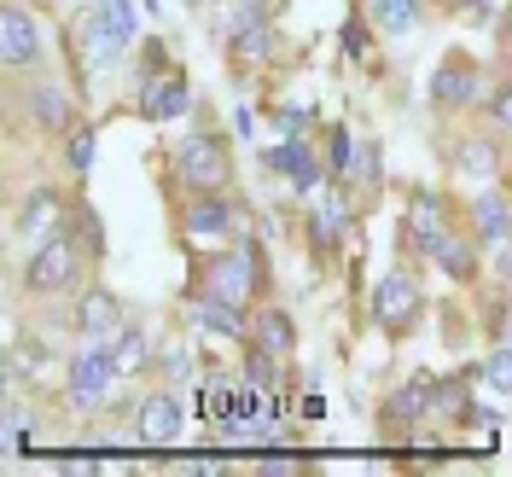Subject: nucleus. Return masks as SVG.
Here are the masks:
<instances>
[{
  "label": "nucleus",
  "instance_id": "obj_15",
  "mask_svg": "<svg viewBox=\"0 0 512 477\" xmlns=\"http://www.w3.org/2000/svg\"><path fill=\"white\" fill-rule=\"evenodd\" d=\"M192 320H204L210 332H227V338H245V315H239V303H227V297H204Z\"/></svg>",
  "mask_w": 512,
  "mask_h": 477
},
{
  "label": "nucleus",
  "instance_id": "obj_24",
  "mask_svg": "<svg viewBox=\"0 0 512 477\" xmlns=\"http://www.w3.org/2000/svg\"><path fill=\"white\" fill-rule=\"evenodd\" d=\"M146 367V338L140 332H123L117 338V373H140Z\"/></svg>",
  "mask_w": 512,
  "mask_h": 477
},
{
  "label": "nucleus",
  "instance_id": "obj_18",
  "mask_svg": "<svg viewBox=\"0 0 512 477\" xmlns=\"http://www.w3.org/2000/svg\"><path fill=\"white\" fill-rule=\"evenodd\" d=\"M123 47H128L123 35H111L99 18H88V30H82V53H88V64H111Z\"/></svg>",
  "mask_w": 512,
  "mask_h": 477
},
{
  "label": "nucleus",
  "instance_id": "obj_12",
  "mask_svg": "<svg viewBox=\"0 0 512 477\" xmlns=\"http://www.w3.org/2000/svg\"><path fill=\"white\" fill-rule=\"evenodd\" d=\"M262 163H268V169H280V175H291L297 187H315V175H320L315 158H309L297 140H286V146H268V152H262Z\"/></svg>",
  "mask_w": 512,
  "mask_h": 477
},
{
  "label": "nucleus",
  "instance_id": "obj_14",
  "mask_svg": "<svg viewBox=\"0 0 512 477\" xmlns=\"http://www.w3.org/2000/svg\"><path fill=\"white\" fill-rule=\"evenodd\" d=\"M472 216H478V239L483 245H501L512 227V210L501 204V192H483L478 204H472Z\"/></svg>",
  "mask_w": 512,
  "mask_h": 477
},
{
  "label": "nucleus",
  "instance_id": "obj_30",
  "mask_svg": "<svg viewBox=\"0 0 512 477\" xmlns=\"http://www.w3.org/2000/svg\"><path fill=\"white\" fill-rule=\"evenodd\" d=\"M70 163H76V169L94 163V134H76V140H70Z\"/></svg>",
  "mask_w": 512,
  "mask_h": 477
},
{
  "label": "nucleus",
  "instance_id": "obj_26",
  "mask_svg": "<svg viewBox=\"0 0 512 477\" xmlns=\"http://www.w3.org/2000/svg\"><path fill=\"white\" fill-rule=\"evenodd\" d=\"M280 379V367H274V350H262L256 344V355H251V384H274Z\"/></svg>",
  "mask_w": 512,
  "mask_h": 477
},
{
  "label": "nucleus",
  "instance_id": "obj_28",
  "mask_svg": "<svg viewBox=\"0 0 512 477\" xmlns=\"http://www.w3.org/2000/svg\"><path fill=\"white\" fill-rule=\"evenodd\" d=\"M350 158H355L350 134H332V175H350Z\"/></svg>",
  "mask_w": 512,
  "mask_h": 477
},
{
  "label": "nucleus",
  "instance_id": "obj_5",
  "mask_svg": "<svg viewBox=\"0 0 512 477\" xmlns=\"http://www.w3.org/2000/svg\"><path fill=\"white\" fill-rule=\"evenodd\" d=\"M111 373H117V355L82 350L76 361H70V402H76V408L99 402V396H105V384H111Z\"/></svg>",
  "mask_w": 512,
  "mask_h": 477
},
{
  "label": "nucleus",
  "instance_id": "obj_3",
  "mask_svg": "<svg viewBox=\"0 0 512 477\" xmlns=\"http://www.w3.org/2000/svg\"><path fill=\"white\" fill-rule=\"evenodd\" d=\"M414 315H419V286L408 274H384L379 291H373V320L396 332V326H408Z\"/></svg>",
  "mask_w": 512,
  "mask_h": 477
},
{
  "label": "nucleus",
  "instance_id": "obj_19",
  "mask_svg": "<svg viewBox=\"0 0 512 477\" xmlns=\"http://www.w3.org/2000/svg\"><path fill=\"white\" fill-rule=\"evenodd\" d=\"M373 18H379L390 35H408L419 24V0H373Z\"/></svg>",
  "mask_w": 512,
  "mask_h": 477
},
{
  "label": "nucleus",
  "instance_id": "obj_8",
  "mask_svg": "<svg viewBox=\"0 0 512 477\" xmlns=\"http://www.w3.org/2000/svg\"><path fill=\"white\" fill-rule=\"evenodd\" d=\"M187 105H192L187 76H152V82L140 88V111H146L152 123H163V117H181Z\"/></svg>",
  "mask_w": 512,
  "mask_h": 477
},
{
  "label": "nucleus",
  "instance_id": "obj_2",
  "mask_svg": "<svg viewBox=\"0 0 512 477\" xmlns=\"http://www.w3.org/2000/svg\"><path fill=\"white\" fill-rule=\"evenodd\" d=\"M175 169H181V181L198 192H216L227 181V152L210 140V134H187L181 140V152H175Z\"/></svg>",
  "mask_w": 512,
  "mask_h": 477
},
{
  "label": "nucleus",
  "instance_id": "obj_11",
  "mask_svg": "<svg viewBox=\"0 0 512 477\" xmlns=\"http://www.w3.org/2000/svg\"><path fill=\"white\" fill-rule=\"evenodd\" d=\"M59 192H30V204H24V216H18V233H30V239H53L59 233Z\"/></svg>",
  "mask_w": 512,
  "mask_h": 477
},
{
  "label": "nucleus",
  "instance_id": "obj_29",
  "mask_svg": "<svg viewBox=\"0 0 512 477\" xmlns=\"http://www.w3.org/2000/svg\"><path fill=\"white\" fill-rule=\"evenodd\" d=\"M239 53H251V59H262V53H268V30H262V24H251V30L239 35Z\"/></svg>",
  "mask_w": 512,
  "mask_h": 477
},
{
  "label": "nucleus",
  "instance_id": "obj_25",
  "mask_svg": "<svg viewBox=\"0 0 512 477\" xmlns=\"http://www.w3.org/2000/svg\"><path fill=\"white\" fill-rule=\"evenodd\" d=\"M483 379L495 384V390H507V396H512V344H507V350H495L489 361H483Z\"/></svg>",
  "mask_w": 512,
  "mask_h": 477
},
{
  "label": "nucleus",
  "instance_id": "obj_35",
  "mask_svg": "<svg viewBox=\"0 0 512 477\" xmlns=\"http://www.w3.org/2000/svg\"><path fill=\"white\" fill-rule=\"evenodd\" d=\"M501 274H507V280H512V251H501Z\"/></svg>",
  "mask_w": 512,
  "mask_h": 477
},
{
  "label": "nucleus",
  "instance_id": "obj_27",
  "mask_svg": "<svg viewBox=\"0 0 512 477\" xmlns=\"http://www.w3.org/2000/svg\"><path fill=\"white\" fill-rule=\"evenodd\" d=\"M35 117H41V123H64V99L53 94V88H41V94H35Z\"/></svg>",
  "mask_w": 512,
  "mask_h": 477
},
{
  "label": "nucleus",
  "instance_id": "obj_6",
  "mask_svg": "<svg viewBox=\"0 0 512 477\" xmlns=\"http://www.w3.org/2000/svg\"><path fill=\"white\" fill-rule=\"evenodd\" d=\"M35 53H41V24H35L24 6H6V12H0V59L30 64Z\"/></svg>",
  "mask_w": 512,
  "mask_h": 477
},
{
  "label": "nucleus",
  "instance_id": "obj_10",
  "mask_svg": "<svg viewBox=\"0 0 512 477\" xmlns=\"http://www.w3.org/2000/svg\"><path fill=\"white\" fill-rule=\"evenodd\" d=\"M233 204L227 198H216V192H204V198H192L187 204V233H198V239H216V233H233Z\"/></svg>",
  "mask_w": 512,
  "mask_h": 477
},
{
  "label": "nucleus",
  "instance_id": "obj_7",
  "mask_svg": "<svg viewBox=\"0 0 512 477\" xmlns=\"http://www.w3.org/2000/svg\"><path fill=\"white\" fill-rule=\"evenodd\" d=\"M251 286H256V256H251V245H239L233 256H222V262L210 268V297L239 303V297H251Z\"/></svg>",
  "mask_w": 512,
  "mask_h": 477
},
{
  "label": "nucleus",
  "instance_id": "obj_4",
  "mask_svg": "<svg viewBox=\"0 0 512 477\" xmlns=\"http://www.w3.org/2000/svg\"><path fill=\"white\" fill-rule=\"evenodd\" d=\"M76 326H82L88 344H111V338H123V303L111 291H88L76 303Z\"/></svg>",
  "mask_w": 512,
  "mask_h": 477
},
{
  "label": "nucleus",
  "instance_id": "obj_20",
  "mask_svg": "<svg viewBox=\"0 0 512 477\" xmlns=\"http://www.w3.org/2000/svg\"><path fill=\"white\" fill-rule=\"evenodd\" d=\"M256 344H262V350H274V355H286L291 350V320L280 315V309H268V315L256 320Z\"/></svg>",
  "mask_w": 512,
  "mask_h": 477
},
{
  "label": "nucleus",
  "instance_id": "obj_22",
  "mask_svg": "<svg viewBox=\"0 0 512 477\" xmlns=\"http://www.w3.org/2000/svg\"><path fill=\"white\" fill-rule=\"evenodd\" d=\"M338 233H344V204H338V198H320L315 204V239L320 245H332Z\"/></svg>",
  "mask_w": 512,
  "mask_h": 477
},
{
  "label": "nucleus",
  "instance_id": "obj_34",
  "mask_svg": "<svg viewBox=\"0 0 512 477\" xmlns=\"http://www.w3.org/2000/svg\"><path fill=\"white\" fill-rule=\"evenodd\" d=\"M297 414H303V419H320V414H326V396H303V408H297Z\"/></svg>",
  "mask_w": 512,
  "mask_h": 477
},
{
  "label": "nucleus",
  "instance_id": "obj_31",
  "mask_svg": "<svg viewBox=\"0 0 512 477\" xmlns=\"http://www.w3.org/2000/svg\"><path fill=\"white\" fill-rule=\"evenodd\" d=\"M460 163H466L472 175H489V169H495V158H489V146H472V152H460Z\"/></svg>",
  "mask_w": 512,
  "mask_h": 477
},
{
  "label": "nucleus",
  "instance_id": "obj_9",
  "mask_svg": "<svg viewBox=\"0 0 512 477\" xmlns=\"http://www.w3.org/2000/svg\"><path fill=\"white\" fill-rule=\"evenodd\" d=\"M181 402L175 396H146V408H140V437L146 443H181Z\"/></svg>",
  "mask_w": 512,
  "mask_h": 477
},
{
  "label": "nucleus",
  "instance_id": "obj_23",
  "mask_svg": "<svg viewBox=\"0 0 512 477\" xmlns=\"http://www.w3.org/2000/svg\"><path fill=\"white\" fill-rule=\"evenodd\" d=\"M390 414H396V419H419V414H431V384H414V390H402V396L390 402Z\"/></svg>",
  "mask_w": 512,
  "mask_h": 477
},
{
  "label": "nucleus",
  "instance_id": "obj_13",
  "mask_svg": "<svg viewBox=\"0 0 512 477\" xmlns=\"http://www.w3.org/2000/svg\"><path fill=\"white\" fill-rule=\"evenodd\" d=\"M472 88H478V70H472V64H443V70L431 76V94H437V105H466V99H472Z\"/></svg>",
  "mask_w": 512,
  "mask_h": 477
},
{
  "label": "nucleus",
  "instance_id": "obj_1",
  "mask_svg": "<svg viewBox=\"0 0 512 477\" xmlns=\"http://www.w3.org/2000/svg\"><path fill=\"white\" fill-rule=\"evenodd\" d=\"M82 274V251L70 245V239H41L30 256V268H24V280H30V291H64L70 280Z\"/></svg>",
  "mask_w": 512,
  "mask_h": 477
},
{
  "label": "nucleus",
  "instance_id": "obj_33",
  "mask_svg": "<svg viewBox=\"0 0 512 477\" xmlns=\"http://www.w3.org/2000/svg\"><path fill=\"white\" fill-rule=\"evenodd\" d=\"M169 373H175V379H187V373H192V355L187 350H169Z\"/></svg>",
  "mask_w": 512,
  "mask_h": 477
},
{
  "label": "nucleus",
  "instance_id": "obj_21",
  "mask_svg": "<svg viewBox=\"0 0 512 477\" xmlns=\"http://www.w3.org/2000/svg\"><path fill=\"white\" fill-rule=\"evenodd\" d=\"M99 24L111 35H123V41H134V0H99V12H94Z\"/></svg>",
  "mask_w": 512,
  "mask_h": 477
},
{
  "label": "nucleus",
  "instance_id": "obj_17",
  "mask_svg": "<svg viewBox=\"0 0 512 477\" xmlns=\"http://www.w3.org/2000/svg\"><path fill=\"white\" fill-rule=\"evenodd\" d=\"M437 262H443L448 274H454V280H472V268H478V251H472V245H466V239H454V233H443V239H437Z\"/></svg>",
  "mask_w": 512,
  "mask_h": 477
},
{
  "label": "nucleus",
  "instance_id": "obj_36",
  "mask_svg": "<svg viewBox=\"0 0 512 477\" xmlns=\"http://www.w3.org/2000/svg\"><path fill=\"white\" fill-rule=\"evenodd\" d=\"M466 6H478V12H483V0H466Z\"/></svg>",
  "mask_w": 512,
  "mask_h": 477
},
{
  "label": "nucleus",
  "instance_id": "obj_16",
  "mask_svg": "<svg viewBox=\"0 0 512 477\" xmlns=\"http://www.w3.org/2000/svg\"><path fill=\"white\" fill-rule=\"evenodd\" d=\"M408 227H414V239L425 245V251H437L443 227H437V198H431V192H419L414 204H408Z\"/></svg>",
  "mask_w": 512,
  "mask_h": 477
},
{
  "label": "nucleus",
  "instance_id": "obj_32",
  "mask_svg": "<svg viewBox=\"0 0 512 477\" xmlns=\"http://www.w3.org/2000/svg\"><path fill=\"white\" fill-rule=\"evenodd\" d=\"M489 117H495L501 128H512V88H507V94H495V105H489Z\"/></svg>",
  "mask_w": 512,
  "mask_h": 477
}]
</instances>
